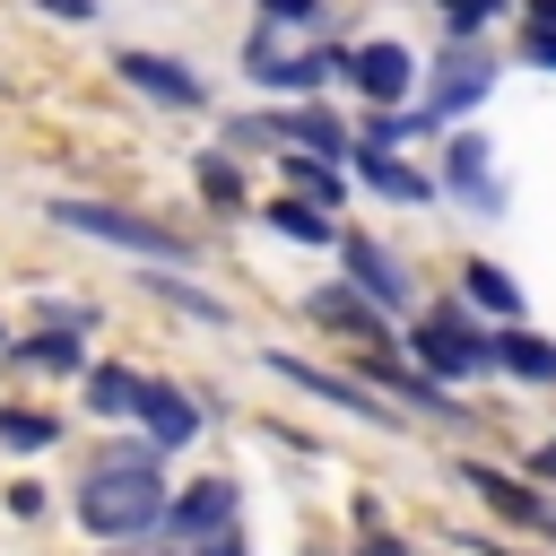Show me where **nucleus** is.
Segmentation results:
<instances>
[{
	"instance_id": "f257e3e1",
	"label": "nucleus",
	"mask_w": 556,
	"mask_h": 556,
	"mask_svg": "<svg viewBox=\"0 0 556 556\" xmlns=\"http://www.w3.org/2000/svg\"><path fill=\"white\" fill-rule=\"evenodd\" d=\"M174 513V495H165V478H156V460H139V469H87V486H78V530H96V539H139V530H156Z\"/></svg>"
},
{
	"instance_id": "f03ea898",
	"label": "nucleus",
	"mask_w": 556,
	"mask_h": 556,
	"mask_svg": "<svg viewBox=\"0 0 556 556\" xmlns=\"http://www.w3.org/2000/svg\"><path fill=\"white\" fill-rule=\"evenodd\" d=\"M52 217H61L70 235H96V243H122V252H148V261H191L182 235L130 217V208H104V200H52Z\"/></svg>"
},
{
	"instance_id": "7ed1b4c3",
	"label": "nucleus",
	"mask_w": 556,
	"mask_h": 556,
	"mask_svg": "<svg viewBox=\"0 0 556 556\" xmlns=\"http://www.w3.org/2000/svg\"><path fill=\"white\" fill-rule=\"evenodd\" d=\"M408 348H417V365H426V374H443V382H469V374H486V365H495V339H486V330H469L460 313H426V321L408 330Z\"/></svg>"
},
{
	"instance_id": "20e7f679",
	"label": "nucleus",
	"mask_w": 556,
	"mask_h": 556,
	"mask_svg": "<svg viewBox=\"0 0 556 556\" xmlns=\"http://www.w3.org/2000/svg\"><path fill=\"white\" fill-rule=\"evenodd\" d=\"M269 374H278V382H304L313 400H330V408H348V417H365V426H408V417H400V400H391V391H374V382L321 374V365H304V356H278V348H269Z\"/></svg>"
},
{
	"instance_id": "39448f33",
	"label": "nucleus",
	"mask_w": 556,
	"mask_h": 556,
	"mask_svg": "<svg viewBox=\"0 0 556 556\" xmlns=\"http://www.w3.org/2000/svg\"><path fill=\"white\" fill-rule=\"evenodd\" d=\"M139 426H148L156 452H182V443L200 434V400L174 391V382H139Z\"/></svg>"
},
{
	"instance_id": "423d86ee",
	"label": "nucleus",
	"mask_w": 556,
	"mask_h": 556,
	"mask_svg": "<svg viewBox=\"0 0 556 556\" xmlns=\"http://www.w3.org/2000/svg\"><path fill=\"white\" fill-rule=\"evenodd\" d=\"M348 78H356V96H374V104H400V96L417 87V61H408L400 43H356V52H348Z\"/></svg>"
},
{
	"instance_id": "0eeeda50",
	"label": "nucleus",
	"mask_w": 556,
	"mask_h": 556,
	"mask_svg": "<svg viewBox=\"0 0 556 556\" xmlns=\"http://www.w3.org/2000/svg\"><path fill=\"white\" fill-rule=\"evenodd\" d=\"M339 261H348V278L374 295V304H391V313H408V278H400V261L374 243V235H339Z\"/></svg>"
},
{
	"instance_id": "6e6552de",
	"label": "nucleus",
	"mask_w": 556,
	"mask_h": 556,
	"mask_svg": "<svg viewBox=\"0 0 556 556\" xmlns=\"http://www.w3.org/2000/svg\"><path fill=\"white\" fill-rule=\"evenodd\" d=\"M113 70H122L139 96H156V104H200V96H208V87H200L182 61H165V52H122Z\"/></svg>"
},
{
	"instance_id": "1a4fd4ad",
	"label": "nucleus",
	"mask_w": 556,
	"mask_h": 556,
	"mask_svg": "<svg viewBox=\"0 0 556 556\" xmlns=\"http://www.w3.org/2000/svg\"><path fill=\"white\" fill-rule=\"evenodd\" d=\"M235 139H295V148H321V156H348V130H339L330 113H261V122H243Z\"/></svg>"
},
{
	"instance_id": "9d476101",
	"label": "nucleus",
	"mask_w": 556,
	"mask_h": 556,
	"mask_svg": "<svg viewBox=\"0 0 556 556\" xmlns=\"http://www.w3.org/2000/svg\"><path fill=\"white\" fill-rule=\"evenodd\" d=\"M374 382L400 400V408H417V417H443V426H460V400L443 391V382H426V374H408V365H391V356H374Z\"/></svg>"
},
{
	"instance_id": "9b49d317",
	"label": "nucleus",
	"mask_w": 556,
	"mask_h": 556,
	"mask_svg": "<svg viewBox=\"0 0 556 556\" xmlns=\"http://www.w3.org/2000/svg\"><path fill=\"white\" fill-rule=\"evenodd\" d=\"M356 174L382 191V200H408V208H426L434 200V174H417V165H400L391 148H356Z\"/></svg>"
},
{
	"instance_id": "f8f14e48",
	"label": "nucleus",
	"mask_w": 556,
	"mask_h": 556,
	"mask_svg": "<svg viewBox=\"0 0 556 556\" xmlns=\"http://www.w3.org/2000/svg\"><path fill=\"white\" fill-rule=\"evenodd\" d=\"M165 521H174L182 539H208V530H226V521H235V486H226V478H200L191 495H174V513H165Z\"/></svg>"
},
{
	"instance_id": "ddd939ff",
	"label": "nucleus",
	"mask_w": 556,
	"mask_h": 556,
	"mask_svg": "<svg viewBox=\"0 0 556 556\" xmlns=\"http://www.w3.org/2000/svg\"><path fill=\"white\" fill-rule=\"evenodd\" d=\"M495 365H504V374H521V382H556V339H539V330L504 321V330H495Z\"/></svg>"
},
{
	"instance_id": "4468645a",
	"label": "nucleus",
	"mask_w": 556,
	"mask_h": 556,
	"mask_svg": "<svg viewBox=\"0 0 556 556\" xmlns=\"http://www.w3.org/2000/svg\"><path fill=\"white\" fill-rule=\"evenodd\" d=\"M486 78H495V70H486L478 52H452V61H443V78H434V96H426V104H434V122H443V113H469V104L486 96Z\"/></svg>"
},
{
	"instance_id": "2eb2a0df",
	"label": "nucleus",
	"mask_w": 556,
	"mask_h": 556,
	"mask_svg": "<svg viewBox=\"0 0 556 556\" xmlns=\"http://www.w3.org/2000/svg\"><path fill=\"white\" fill-rule=\"evenodd\" d=\"M313 321L356 330V339H374V348H382V321H374V295H365V287H321V295H313Z\"/></svg>"
},
{
	"instance_id": "dca6fc26",
	"label": "nucleus",
	"mask_w": 556,
	"mask_h": 556,
	"mask_svg": "<svg viewBox=\"0 0 556 556\" xmlns=\"http://www.w3.org/2000/svg\"><path fill=\"white\" fill-rule=\"evenodd\" d=\"M452 191H460L469 208H495V174H486V139H478V130L452 139Z\"/></svg>"
},
{
	"instance_id": "f3484780",
	"label": "nucleus",
	"mask_w": 556,
	"mask_h": 556,
	"mask_svg": "<svg viewBox=\"0 0 556 556\" xmlns=\"http://www.w3.org/2000/svg\"><path fill=\"white\" fill-rule=\"evenodd\" d=\"M460 478H469V486H478L495 513H513V521H530V530H556V513H547L530 486H513V478H495V469H460Z\"/></svg>"
},
{
	"instance_id": "a211bd4d",
	"label": "nucleus",
	"mask_w": 556,
	"mask_h": 556,
	"mask_svg": "<svg viewBox=\"0 0 556 556\" xmlns=\"http://www.w3.org/2000/svg\"><path fill=\"white\" fill-rule=\"evenodd\" d=\"M139 382L148 374H130V365H96L87 374V408L96 417H139Z\"/></svg>"
},
{
	"instance_id": "6ab92c4d",
	"label": "nucleus",
	"mask_w": 556,
	"mask_h": 556,
	"mask_svg": "<svg viewBox=\"0 0 556 556\" xmlns=\"http://www.w3.org/2000/svg\"><path fill=\"white\" fill-rule=\"evenodd\" d=\"M460 278H469V304H486L495 321H521V287H513V278H504L495 261H469Z\"/></svg>"
},
{
	"instance_id": "aec40b11",
	"label": "nucleus",
	"mask_w": 556,
	"mask_h": 556,
	"mask_svg": "<svg viewBox=\"0 0 556 556\" xmlns=\"http://www.w3.org/2000/svg\"><path fill=\"white\" fill-rule=\"evenodd\" d=\"M426 130H434V104H417V113L382 104V113L365 122V148H400V139H426Z\"/></svg>"
},
{
	"instance_id": "412c9836",
	"label": "nucleus",
	"mask_w": 556,
	"mask_h": 556,
	"mask_svg": "<svg viewBox=\"0 0 556 556\" xmlns=\"http://www.w3.org/2000/svg\"><path fill=\"white\" fill-rule=\"evenodd\" d=\"M17 356H26V365H43V374H78V365H87V348H78V321H70V330H43V339H26Z\"/></svg>"
},
{
	"instance_id": "4be33fe9",
	"label": "nucleus",
	"mask_w": 556,
	"mask_h": 556,
	"mask_svg": "<svg viewBox=\"0 0 556 556\" xmlns=\"http://www.w3.org/2000/svg\"><path fill=\"white\" fill-rule=\"evenodd\" d=\"M0 443H9V452H43V443H61V417H43V408H0Z\"/></svg>"
},
{
	"instance_id": "5701e85b",
	"label": "nucleus",
	"mask_w": 556,
	"mask_h": 556,
	"mask_svg": "<svg viewBox=\"0 0 556 556\" xmlns=\"http://www.w3.org/2000/svg\"><path fill=\"white\" fill-rule=\"evenodd\" d=\"M261 217H269L278 235H295V243H339V226H330V217H313L304 200H278V208H261Z\"/></svg>"
},
{
	"instance_id": "b1692460",
	"label": "nucleus",
	"mask_w": 556,
	"mask_h": 556,
	"mask_svg": "<svg viewBox=\"0 0 556 556\" xmlns=\"http://www.w3.org/2000/svg\"><path fill=\"white\" fill-rule=\"evenodd\" d=\"M200 191H208V200H226V208L243 200V182H235V165H226V156H200Z\"/></svg>"
},
{
	"instance_id": "393cba45",
	"label": "nucleus",
	"mask_w": 556,
	"mask_h": 556,
	"mask_svg": "<svg viewBox=\"0 0 556 556\" xmlns=\"http://www.w3.org/2000/svg\"><path fill=\"white\" fill-rule=\"evenodd\" d=\"M287 174H295L313 200H339V174H330V165H313V156H287Z\"/></svg>"
},
{
	"instance_id": "a878e982",
	"label": "nucleus",
	"mask_w": 556,
	"mask_h": 556,
	"mask_svg": "<svg viewBox=\"0 0 556 556\" xmlns=\"http://www.w3.org/2000/svg\"><path fill=\"white\" fill-rule=\"evenodd\" d=\"M495 9H504V0H452V35H460V43H469V35H478V26H486V17H495Z\"/></svg>"
},
{
	"instance_id": "bb28decb",
	"label": "nucleus",
	"mask_w": 556,
	"mask_h": 556,
	"mask_svg": "<svg viewBox=\"0 0 556 556\" xmlns=\"http://www.w3.org/2000/svg\"><path fill=\"white\" fill-rule=\"evenodd\" d=\"M521 52H530V61H539V70H556V26H547V17H539V26H530V43H521Z\"/></svg>"
},
{
	"instance_id": "cd10ccee",
	"label": "nucleus",
	"mask_w": 556,
	"mask_h": 556,
	"mask_svg": "<svg viewBox=\"0 0 556 556\" xmlns=\"http://www.w3.org/2000/svg\"><path fill=\"white\" fill-rule=\"evenodd\" d=\"M191 556H243V539H235V521H226V530H208V539H191Z\"/></svg>"
},
{
	"instance_id": "c85d7f7f",
	"label": "nucleus",
	"mask_w": 556,
	"mask_h": 556,
	"mask_svg": "<svg viewBox=\"0 0 556 556\" xmlns=\"http://www.w3.org/2000/svg\"><path fill=\"white\" fill-rule=\"evenodd\" d=\"M313 9H321V0H261V17H287V26H304Z\"/></svg>"
},
{
	"instance_id": "c756f323",
	"label": "nucleus",
	"mask_w": 556,
	"mask_h": 556,
	"mask_svg": "<svg viewBox=\"0 0 556 556\" xmlns=\"http://www.w3.org/2000/svg\"><path fill=\"white\" fill-rule=\"evenodd\" d=\"M43 9H52V17H70V26H78V17H96V0H43Z\"/></svg>"
},
{
	"instance_id": "7c9ffc66",
	"label": "nucleus",
	"mask_w": 556,
	"mask_h": 556,
	"mask_svg": "<svg viewBox=\"0 0 556 556\" xmlns=\"http://www.w3.org/2000/svg\"><path fill=\"white\" fill-rule=\"evenodd\" d=\"M530 17H547V26H556V0H530Z\"/></svg>"
}]
</instances>
